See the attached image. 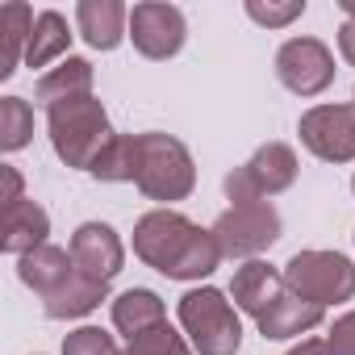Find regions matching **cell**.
Here are the masks:
<instances>
[{"instance_id":"cell-5","label":"cell","mask_w":355,"mask_h":355,"mask_svg":"<svg viewBox=\"0 0 355 355\" xmlns=\"http://www.w3.org/2000/svg\"><path fill=\"white\" fill-rule=\"evenodd\" d=\"M284 284L305 297L309 305H330V301H347L355 297V268L351 259L334 255V251H301L288 259L284 268Z\"/></svg>"},{"instance_id":"cell-26","label":"cell","mask_w":355,"mask_h":355,"mask_svg":"<svg viewBox=\"0 0 355 355\" xmlns=\"http://www.w3.org/2000/svg\"><path fill=\"white\" fill-rule=\"evenodd\" d=\"M63 355H117V347H113V338H109L105 330H96V326H80L76 334H67Z\"/></svg>"},{"instance_id":"cell-2","label":"cell","mask_w":355,"mask_h":355,"mask_svg":"<svg viewBox=\"0 0 355 355\" xmlns=\"http://www.w3.org/2000/svg\"><path fill=\"white\" fill-rule=\"evenodd\" d=\"M46 125H51L55 155L67 167H84V171H92L101 150L117 138L109 130V117H105L96 96H76V101H63V105L46 109Z\"/></svg>"},{"instance_id":"cell-14","label":"cell","mask_w":355,"mask_h":355,"mask_svg":"<svg viewBox=\"0 0 355 355\" xmlns=\"http://www.w3.org/2000/svg\"><path fill=\"white\" fill-rule=\"evenodd\" d=\"M255 322H259L263 338H293V334H305V330H313V326L322 322V305H309L305 297H297V293L288 288V293H284L268 313H259Z\"/></svg>"},{"instance_id":"cell-7","label":"cell","mask_w":355,"mask_h":355,"mask_svg":"<svg viewBox=\"0 0 355 355\" xmlns=\"http://www.w3.org/2000/svg\"><path fill=\"white\" fill-rule=\"evenodd\" d=\"M276 76L297 96H318L334 80V55L318 38H288L276 51Z\"/></svg>"},{"instance_id":"cell-29","label":"cell","mask_w":355,"mask_h":355,"mask_svg":"<svg viewBox=\"0 0 355 355\" xmlns=\"http://www.w3.org/2000/svg\"><path fill=\"white\" fill-rule=\"evenodd\" d=\"M338 55L355 67V17H347V21L338 26Z\"/></svg>"},{"instance_id":"cell-23","label":"cell","mask_w":355,"mask_h":355,"mask_svg":"<svg viewBox=\"0 0 355 355\" xmlns=\"http://www.w3.org/2000/svg\"><path fill=\"white\" fill-rule=\"evenodd\" d=\"M34 134V109L21 96H5L0 101V146L5 150H21Z\"/></svg>"},{"instance_id":"cell-21","label":"cell","mask_w":355,"mask_h":355,"mask_svg":"<svg viewBox=\"0 0 355 355\" xmlns=\"http://www.w3.org/2000/svg\"><path fill=\"white\" fill-rule=\"evenodd\" d=\"M67 46H71L67 17H63V13H55V9H46V13H38V21H34V30H30L26 63H30V67H46L51 59L67 55Z\"/></svg>"},{"instance_id":"cell-11","label":"cell","mask_w":355,"mask_h":355,"mask_svg":"<svg viewBox=\"0 0 355 355\" xmlns=\"http://www.w3.org/2000/svg\"><path fill=\"white\" fill-rule=\"evenodd\" d=\"M71 259H76V268H80L84 276L109 284V280L121 272L125 251H121V239L113 234V226H105V222H84V226L76 230V239H71Z\"/></svg>"},{"instance_id":"cell-15","label":"cell","mask_w":355,"mask_h":355,"mask_svg":"<svg viewBox=\"0 0 355 355\" xmlns=\"http://www.w3.org/2000/svg\"><path fill=\"white\" fill-rule=\"evenodd\" d=\"M38 105L55 109L63 101H76V96H92V63L88 59H63L59 67H51L42 80H38Z\"/></svg>"},{"instance_id":"cell-10","label":"cell","mask_w":355,"mask_h":355,"mask_svg":"<svg viewBox=\"0 0 355 355\" xmlns=\"http://www.w3.org/2000/svg\"><path fill=\"white\" fill-rule=\"evenodd\" d=\"M189 26L175 5H134L130 9V42L146 59H171L184 46Z\"/></svg>"},{"instance_id":"cell-16","label":"cell","mask_w":355,"mask_h":355,"mask_svg":"<svg viewBox=\"0 0 355 355\" xmlns=\"http://www.w3.org/2000/svg\"><path fill=\"white\" fill-rule=\"evenodd\" d=\"M21 280L38 293V297H51V293H59L67 280H71V272H76V259L67 255V251H59V247H38V251H30V255H21Z\"/></svg>"},{"instance_id":"cell-6","label":"cell","mask_w":355,"mask_h":355,"mask_svg":"<svg viewBox=\"0 0 355 355\" xmlns=\"http://www.w3.org/2000/svg\"><path fill=\"white\" fill-rule=\"evenodd\" d=\"M293 180H297V155L284 142H268V146H259L251 155L247 167L226 175V193H230L234 205H255L263 197L284 193Z\"/></svg>"},{"instance_id":"cell-22","label":"cell","mask_w":355,"mask_h":355,"mask_svg":"<svg viewBox=\"0 0 355 355\" xmlns=\"http://www.w3.org/2000/svg\"><path fill=\"white\" fill-rule=\"evenodd\" d=\"M134 167H138V134H117L92 163V175L96 180H134Z\"/></svg>"},{"instance_id":"cell-25","label":"cell","mask_w":355,"mask_h":355,"mask_svg":"<svg viewBox=\"0 0 355 355\" xmlns=\"http://www.w3.org/2000/svg\"><path fill=\"white\" fill-rule=\"evenodd\" d=\"M301 13H305V0H284V5H272V0H268V5H263V0H247V17L268 26V30H284Z\"/></svg>"},{"instance_id":"cell-18","label":"cell","mask_w":355,"mask_h":355,"mask_svg":"<svg viewBox=\"0 0 355 355\" xmlns=\"http://www.w3.org/2000/svg\"><path fill=\"white\" fill-rule=\"evenodd\" d=\"M105 288H109V284H101V280H92V276H84V272L76 268L71 280H67L59 293L42 297V301H46V318H84V313H92V309L105 301Z\"/></svg>"},{"instance_id":"cell-8","label":"cell","mask_w":355,"mask_h":355,"mask_svg":"<svg viewBox=\"0 0 355 355\" xmlns=\"http://www.w3.org/2000/svg\"><path fill=\"white\" fill-rule=\"evenodd\" d=\"M214 239L222 247V255H255L263 247H272L280 239V214L268 205V201H255V205H234L230 214L218 218L214 226Z\"/></svg>"},{"instance_id":"cell-19","label":"cell","mask_w":355,"mask_h":355,"mask_svg":"<svg viewBox=\"0 0 355 355\" xmlns=\"http://www.w3.org/2000/svg\"><path fill=\"white\" fill-rule=\"evenodd\" d=\"M159 322H167V318H163V301H159L155 293H146V288H130V293H121V297L113 301V326H117L121 334H130V343H134L138 334L155 330Z\"/></svg>"},{"instance_id":"cell-3","label":"cell","mask_w":355,"mask_h":355,"mask_svg":"<svg viewBox=\"0 0 355 355\" xmlns=\"http://www.w3.org/2000/svg\"><path fill=\"white\" fill-rule=\"evenodd\" d=\"M193 155L184 142H175L167 134H138V167H134V184L150 201H180L193 193Z\"/></svg>"},{"instance_id":"cell-13","label":"cell","mask_w":355,"mask_h":355,"mask_svg":"<svg viewBox=\"0 0 355 355\" xmlns=\"http://www.w3.org/2000/svg\"><path fill=\"white\" fill-rule=\"evenodd\" d=\"M230 293H234V301H239L251 318H259V313H268V309L288 293V284H284V276H280L276 268H268V263H247V268H239Z\"/></svg>"},{"instance_id":"cell-1","label":"cell","mask_w":355,"mask_h":355,"mask_svg":"<svg viewBox=\"0 0 355 355\" xmlns=\"http://www.w3.org/2000/svg\"><path fill=\"white\" fill-rule=\"evenodd\" d=\"M134 251L138 259H146L155 272L171 276V280H201L222 263V247L214 239V230L193 226L184 214H146L134 230Z\"/></svg>"},{"instance_id":"cell-28","label":"cell","mask_w":355,"mask_h":355,"mask_svg":"<svg viewBox=\"0 0 355 355\" xmlns=\"http://www.w3.org/2000/svg\"><path fill=\"white\" fill-rule=\"evenodd\" d=\"M0 180H5V197H0V201H5V214L9 209H17L26 197H21V175H17V167H0Z\"/></svg>"},{"instance_id":"cell-17","label":"cell","mask_w":355,"mask_h":355,"mask_svg":"<svg viewBox=\"0 0 355 355\" xmlns=\"http://www.w3.org/2000/svg\"><path fill=\"white\" fill-rule=\"evenodd\" d=\"M46 234H51V218L34 201H21L17 209L5 214V251L9 255H30V251L46 247Z\"/></svg>"},{"instance_id":"cell-33","label":"cell","mask_w":355,"mask_h":355,"mask_svg":"<svg viewBox=\"0 0 355 355\" xmlns=\"http://www.w3.org/2000/svg\"><path fill=\"white\" fill-rule=\"evenodd\" d=\"M351 189H355V180H351Z\"/></svg>"},{"instance_id":"cell-30","label":"cell","mask_w":355,"mask_h":355,"mask_svg":"<svg viewBox=\"0 0 355 355\" xmlns=\"http://www.w3.org/2000/svg\"><path fill=\"white\" fill-rule=\"evenodd\" d=\"M288 355H330V343H326V338H305V343L293 347Z\"/></svg>"},{"instance_id":"cell-12","label":"cell","mask_w":355,"mask_h":355,"mask_svg":"<svg viewBox=\"0 0 355 355\" xmlns=\"http://www.w3.org/2000/svg\"><path fill=\"white\" fill-rule=\"evenodd\" d=\"M76 26H80L88 46L113 51L130 34V9L117 5V0H80L76 5Z\"/></svg>"},{"instance_id":"cell-20","label":"cell","mask_w":355,"mask_h":355,"mask_svg":"<svg viewBox=\"0 0 355 355\" xmlns=\"http://www.w3.org/2000/svg\"><path fill=\"white\" fill-rule=\"evenodd\" d=\"M34 21L38 17L26 5H5V9H0V76H5V80L17 71V59H26Z\"/></svg>"},{"instance_id":"cell-31","label":"cell","mask_w":355,"mask_h":355,"mask_svg":"<svg viewBox=\"0 0 355 355\" xmlns=\"http://www.w3.org/2000/svg\"><path fill=\"white\" fill-rule=\"evenodd\" d=\"M338 9H343L347 17H355V0H338Z\"/></svg>"},{"instance_id":"cell-32","label":"cell","mask_w":355,"mask_h":355,"mask_svg":"<svg viewBox=\"0 0 355 355\" xmlns=\"http://www.w3.org/2000/svg\"><path fill=\"white\" fill-rule=\"evenodd\" d=\"M125 355H134V351H125Z\"/></svg>"},{"instance_id":"cell-4","label":"cell","mask_w":355,"mask_h":355,"mask_svg":"<svg viewBox=\"0 0 355 355\" xmlns=\"http://www.w3.org/2000/svg\"><path fill=\"white\" fill-rule=\"evenodd\" d=\"M180 326L189 330V338L201 355H234L243 343L239 313L218 288H193L180 301Z\"/></svg>"},{"instance_id":"cell-24","label":"cell","mask_w":355,"mask_h":355,"mask_svg":"<svg viewBox=\"0 0 355 355\" xmlns=\"http://www.w3.org/2000/svg\"><path fill=\"white\" fill-rule=\"evenodd\" d=\"M130 351L134 355H189V347H184V338L175 334L167 322H159L155 330H146V334H138L134 343H130Z\"/></svg>"},{"instance_id":"cell-27","label":"cell","mask_w":355,"mask_h":355,"mask_svg":"<svg viewBox=\"0 0 355 355\" xmlns=\"http://www.w3.org/2000/svg\"><path fill=\"white\" fill-rule=\"evenodd\" d=\"M326 343H330V355H355V313H343Z\"/></svg>"},{"instance_id":"cell-9","label":"cell","mask_w":355,"mask_h":355,"mask_svg":"<svg viewBox=\"0 0 355 355\" xmlns=\"http://www.w3.org/2000/svg\"><path fill=\"white\" fill-rule=\"evenodd\" d=\"M301 142L326 163L355 159V105H318L301 117Z\"/></svg>"}]
</instances>
